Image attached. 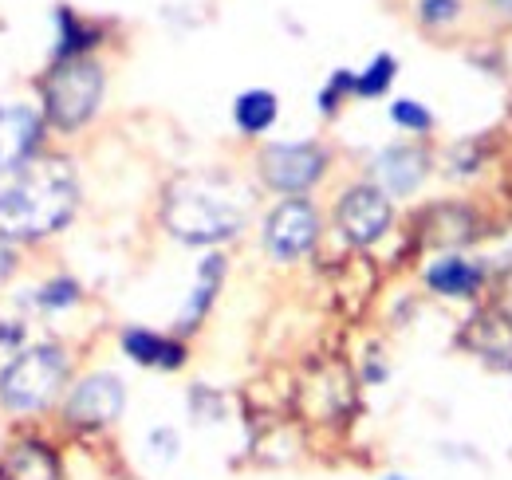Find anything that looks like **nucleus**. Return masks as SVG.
<instances>
[{
    "mask_svg": "<svg viewBox=\"0 0 512 480\" xmlns=\"http://www.w3.org/2000/svg\"><path fill=\"white\" fill-rule=\"evenodd\" d=\"M280 115V103L272 91H245L233 103V122L241 126V134H264Z\"/></svg>",
    "mask_w": 512,
    "mask_h": 480,
    "instance_id": "17",
    "label": "nucleus"
},
{
    "mask_svg": "<svg viewBox=\"0 0 512 480\" xmlns=\"http://www.w3.org/2000/svg\"><path fill=\"white\" fill-rule=\"evenodd\" d=\"M375 174H379V189H383L386 197H406L430 174V154L422 146L398 142V146H390V150L379 154Z\"/></svg>",
    "mask_w": 512,
    "mask_h": 480,
    "instance_id": "10",
    "label": "nucleus"
},
{
    "mask_svg": "<svg viewBox=\"0 0 512 480\" xmlns=\"http://www.w3.org/2000/svg\"><path fill=\"white\" fill-rule=\"evenodd\" d=\"M394 71H398L394 56H375L367 71H359V75H355V95H363V99H375V95H383L386 87L394 83Z\"/></svg>",
    "mask_w": 512,
    "mask_h": 480,
    "instance_id": "18",
    "label": "nucleus"
},
{
    "mask_svg": "<svg viewBox=\"0 0 512 480\" xmlns=\"http://www.w3.org/2000/svg\"><path fill=\"white\" fill-rule=\"evenodd\" d=\"M79 178L67 158H32L0 189V240H40L75 217Z\"/></svg>",
    "mask_w": 512,
    "mask_h": 480,
    "instance_id": "1",
    "label": "nucleus"
},
{
    "mask_svg": "<svg viewBox=\"0 0 512 480\" xmlns=\"http://www.w3.org/2000/svg\"><path fill=\"white\" fill-rule=\"evenodd\" d=\"M320 213L308 197H284L268 217H264V252L280 264H292L300 256H308L320 244Z\"/></svg>",
    "mask_w": 512,
    "mask_h": 480,
    "instance_id": "6",
    "label": "nucleus"
},
{
    "mask_svg": "<svg viewBox=\"0 0 512 480\" xmlns=\"http://www.w3.org/2000/svg\"><path fill=\"white\" fill-rule=\"evenodd\" d=\"M40 130H44V119L32 107L0 103V178L24 170L32 162V154L40 146Z\"/></svg>",
    "mask_w": 512,
    "mask_h": 480,
    "instance_id": "9",
    "label": "nucleus"
},
{
    "mask_svg": "<svg viewBox=\"0 0 512 480\" xmlns=\"http://www.w3.org/2000/svg\"><path fill=\"white\" fill-rule=\"evenodd\" d=\"M221 280H225V256L213 252L197 268V284H193V296L186 303V311H182V319H178V331H197L201 327V319L209 315V307L221 292Z\"/></svg>",
    "mask_w": 512,
    "mask_h": 480,
    "instance_id": "16",
    "label": "nucleus"
},
{
    "mask_svg": "<svg viewBox=\"0 0 512 480\" xmlns=\"http://www.w3.org/2000/svg\"><path fill=\"white\" fill-rule=\"evenodd\" d=\"M103 67L87 56H71L60 60L44 79H40V95H44V119L56 130H79L95 119L99 103H103Z\"/></svg>",
    "mask_w": 512,
    "mask_h": 480,
    "instance_id": "3",
    "label": "nucleus"
},
{
    "mask_svg": "<svg viewBox=\"0 0 512 480\" xmlns=\"http://www.w3.org/2000/svg\"><path fill=\"white\" fill-rule=\"evenodd\" d=\"M67 378V355L56 343L24 347L0 370V406L12 414H40L56 402Z\"/></svg>",
    "mask_w": 512,
    "mask_h": 480,
    "instance_id": "4",
    "label": "nucleus"
},
{
    "mask_svg": "<svg viewBox=\"0 0 512 480\" xmlns=\"http://www.w3.org/2000/svg\"><path fill=\"white\" fill-rule=\"evenodd\" d=\"M457 0H422V20L426 24H449V20H457Z\"/></svg>",
    "mask_w": 512,
    "mask_h": 480,
    "instance_id": "23",
    "label": "nucleus"
},
{
    "mask_svg": "<svg viewBox=\"0 0 512 480\" xmlns=\"http://www.w3.org/2000/svg\"><path fill=\"white\" fill-rule=\"evenodd\" d=\"M316 398H320V402H327V406H323V421L343 418V414L351 410L355 390H351V374H347V366L331 362V366H323L316 378H308V382H304L300 402H304V406H312Z\"/></svg>",
    "mask_w": 512,
    "mask_h": 480,
    "instance_id": "15",
    "label": "nucleus"
},
{
    "mask_svg": "<svg viewBox=\"0 0 512 480\" xmlns=\"http://www.w3.org/2000/svg\"><path fill=\"white\" fill-rule=\"evenodd\" d=\"M426 284L438 292V296H449V300H469L481 292L485 284V268L477 260H465V256H442L426 268Z\"/></svg>",
    "mask_w": 512,
    "mask_h": 480,
    "instance_id": "13",
    "label": "nucleus"
},
{
    "mask_svg": "<svg viewBox=\"0 0 512 480\" xmlns=\"http://www.w3.org/2000/svg\"><path fill=\"white\" fill-rule=\"evenodd\" d=\"M390 119L398 122L402 130H414V134H426V130L434 126V115H430L422 103H414V99H398V103H390Z\"/></svg>",
    "mask_w": 512,
    "mask_h": 480,
    "instance_id": "20",
    "label": "nucleus"
},
{
    "mask_svg": "<svg viewBox=\"0 0 512 480\" xmlns=\"http://www.w3.org/2000/svg\"><path fill=\"white\" fill-rule=\"evenodd\" d=\"M0 480H60V457L44 441H20L0 453Z\"/></svg>",
    "mask_w": 512,
    "mask_h": 480,
    "instance_id": "12",
    "label": "nucleus"
},
{
    "mask_svg": "<svg viewBox=\"0 0 512 480\" xmlns=\"http://www.w3.org/2000/svg\"><path fill=\"white\" fill-rule=\"evenodd\" d=\"M390 221H394V205L379 185H351L335 205V225H339L343 240L355 248L379 244L390 229Z\"/></svg>",
    "mask_w": 512,
    "mask_h": 480,
    "instance_id": "8",
    "label": "nucleus"
},
{
    "mask_svg": "<svg viewBox=\"0 0 512 480\" xmlns=\"http://www.w3.org/2000/svg\"><path fill=\"white\" fill-rule=\"evenodd\" d=\"M123 406H127L123 378L111 374V370H95V374H87L71 386L64 402V418L75 429H107L111 421H119Z\"/></svg>",
    "mask_w": 512,
    "mask_h": 480,
    "instance_id": "7",
    "label": "nucleus"
},
{
    "mask_svg": "<svg viewBox=\"0 0 512 480\" xmlns=\"http://www.w3.org/2000/svg\"><path fill=\"white\" fill-rule=\"evenodd\" d=\"M497 4H501V8H505V12H512V0H497Z\"/></svg>",
    "mask_w": 512,
    "mask_h": 480,
    "instance_id": "25",
    "label": "nucleus"
},
{
    "mask_svg": "<svg viewBox=\"0 0 512 480\" xmlns=\"http://www.w3.org/2000/svg\"><path fill=\"white\" fill-rule=\"evenodd\" d=\"M60 24H64V44H60V60H71V56H83V48H91L95 44V36L99 32H91V28H83L71 12H60Z\"/></svg>",
    "mask_w": 512,
    "mask_h": 480,
    "instance_id": "19",
    "label": "nucleus"
},
{
    "mask_svg": "<svg viewBox=\"0 0 512 480\" xmlns=\"http://www.w3.org/2000/svg\"><path fill=\"white\" fill-rule=\"evenodd\" d=\"M79 300V284L75 280H52V284H44L40 288V296H36V303L40 307H71V303Z\"/></svg>",
    "mask_w": 512,
    "mask_h": 480,
    "instance_id": "21",
    "label": "nucleus"
},
{
    "mask_svg": "<svg viewBox=\"0 0 512 480\" xmlns=\"http://www.w3.org/2000/svg\"><path fill=\"white\" fill-rule=\"evenodd\" d=\"M249 221V193L225 174H178L162 193V225L182 244H225Z\"/></svg>",
    "mask_w": 512,
    "mask_h": 480,
    "instance_id": "2",
    "label": "nucleus"
},
{
    "mask_svg": "<svg viewBox=\"0 0 512 480\" xmlns=\"http://www.w3.org/2000/svg\"><path fill=\"white\" fill-rule=\"evenodd\" d=\"M256 166H260V178L268 189L304 197L327 174V150L320 142H276V146L260 150Z\"/></svg>",
    "mask_w": 512,
    "mask_h": 480,
    "instance_id": "5",
    "label": "nucleus"
},
{
    "mask_svg": "<svg viewBox=\"0 0 512 480\" xmlns=\"http://www.w3.org/2000/svg\"><path fill=\"white\" fill-rule=\"evenodd\" d=\"M383 480H414V477H383Z\"/></svg>",
    "mask_w": 512,
    "mask_h": 480,
    "instance_id": "26",
    "label": "nucleus"
},
{
    "mask_svg": "<svg viewBox=\"0 0 512 480\" xmlns=\"http://www.w3.org/2000/svg\"><path fill=\"white\" fill-rule=\"evenodd\" d=\"M150 445L158 449L162 461H174V457H178V433H174V429H158V433L150 437Z\"/></svg>",
    "mask_w": 512,
    "mask_h": 480,
    "instance_id": "24",
    "label": "nucleus"
},
{
    "mask_svg": "<svg viewBox=\"0 0 512 480\" xmlns=\"http://www.w3.org/2000/svg\"><path fill=\"white\" fill-rule=\"evenodd\" d=\"M343 95H355V75H351V71H335V75H331V83L323 87V95H320V107L331 115Z\"/></svg>",
    "mask_w": 512,
    "mask_h": 480,
    "instance_id": "22",
    "label": "nucleus"
},
{
    "mask_svg": "<svg viewBox=\"0 0 512 480\" xmlns=\"http://www.w3.org/2000/svg\"><path fill=\"white\" fill-rule=\"evenodd\" d=\"M461 339H465V347H469L477 359H485L489 366H497V370H509L512 366V319L509 315L485 311V315H477V319L469 323V331H465Z\"/></svg>",
    "mask_w": 512,
    "mask_h": 480,
    "instance_id": "11",
    "label": "nucleus"
},
{
    "mask_svg": "<svg viewBox=\"0 0 512 480\" xmlns=\"http://www.w3.org/2000/svg\"><path fill=\"white\" fill-rule=\"evenodd\" d=\"M123 351L138 366H154V370H178L186 362V343L182 339H170V335H158V331H146V327L123 331Z\"/></svg>",
    "mask_w": 512,
    "mask_h": 480,
    "instance_id": "14",
    "label": "nucleus"
}]
</instances>
